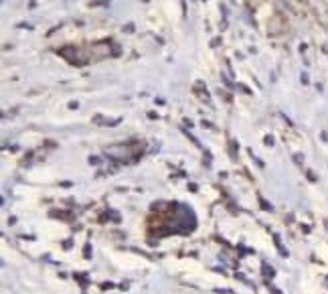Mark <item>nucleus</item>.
Returning <instances> with one entry per match:
<instances>
[{"label": "nucleus", "mask_w": 328, "mask_h": 294, "mask_svg": "<svg viewBox=\"0 0 328 294\" xmlns=\"http://www.w3.org/2000/svg\"><path fill=\"white\" fill-rule=\"evenodd\" d=\"M91 53H93V59H100L109 55V43H95L91 45Z\"/></svg>", "instance_id": "1"}]
</instances>
